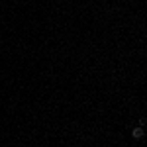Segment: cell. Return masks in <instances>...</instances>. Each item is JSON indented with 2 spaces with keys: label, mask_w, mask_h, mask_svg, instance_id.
Listing matches in <instances>:
<instances>
[{
  "label": "cell",
  "mask_w": 147,
  "mask_h": 147,
  "mask_svg": "<svg viewBox=\"0 0 147 147\" xmlns=\"http://www.w3.org/2000/svg\"><path fill=\"white\" fill-rule=\"evenodd\" d=\"M131 136L136 137V139H143V127H141V125H139V127H134Z\"/></svg>",
  "instance_id": "cell-1"
}]
</instances>
